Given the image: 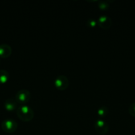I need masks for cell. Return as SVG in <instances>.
<instances>
[{
    "instance_id": "6da1fadb",
    "label": "cell",
    "mask_w": 135,
    "mask_h": 135,
    "mask_svg": "<svg viewBox=\"0 0 135 135\" xmlns=\"http://www.w3.org/2000/svg\"><path fill=\"white\" fill-rule=\"evenodd\" d=\"M17 115L21 121L29 122L34 117V111L30 106L24 104L17 108Z\"/></svg>"
},
{
    "instance_id": "7a4b0ae2",
    "label": "cell",
    "mask_w": 135,
    "mask_h": 135,
    "mask_svg": "<svg viewBox=\"0 0 135 135\" xmlns=\"http://www.w3.org/2000/svg\"><path fill=\"white\" fill-rule=\"evenodd\" d=\"M18 127L17 121L11 119H7L1 123V129L4 132L7 133H12L16 131Z\"/></svg>"
},
{
    "instance_id": "3957f363",
    "label": "cell",
    "mask_w": 135,
    "mask_h": 135,
    "mask_svg": "<svg viewBox=\"0 0 135 135\" xmlns=\"http://www.w3.org/2000/svg\"><path fill=\"white\" fill-rule=\"evenodd\" d=\"M30 98H31V94L28 90L21 89L17 92L15 99L18 104L24 105V104H26L30 100Z\"/></svg>"
},
{
    "instance_id": "277c9868",
    "label": "cell",
    "mask_w": 135,
    "mask_h": 135,
    "mask_svg": "<svg viewBox=\"0 0 135 135\" xmlns=\"http://www.w3.org/2000/svg\"><path fill=\"white\" fill-rule=\"evenodd\" d=\"M54 85L57 89L60 90H64L69 86L68 79L64 75H59L54 80Z\"/></svg>"
},
{
    "instance_id": "5b68a950",
    "label": "cell",
    "mask_w": 135,
    "mask_h": 135,
    "mask_svg": "<svg viewBox=\"0 0 135 135\" xmlns=\"http://www.w3.org/2000/svg\"><path fill=\"white\" fill-rule=\"evenodd\" d=\"M94 129L99 134H106L109 131V125L102 119H97L94 123Z\"/></svg>"
},
{
    "instance_id": "8992f818",
    "label": "cell",
    "mask_w": 135,
    "mask_h": 135,
    "mask_svg": "<svg viewBox=\"0 0 135 135\" xmlns=\"http://www.w3.org/2000/svg\"><path fill=\"white\" fill-rule=\"evenodd\" d=\"M97 23L99 27L103 29H108L112 25L111 18L107 15H101L98 18Z\"/></svg>"
},
{
    "instance_id": "52a82bcc",
    "label": "cell",
    "mask_w": 135,
    "mask_h": 135,
    "mask_svg": "<svg viewBox=\"0 0 135 135\" xmlns=\"http://www.w3.org/2000/svg\"><path fill=\"white\" fill-rule=\"evenodd\" d=\"M18 103L15 98H8L4 102V108L8 112H13L17 110Z\"/></svg>"
},
{
    "instance_id": "ba28073f",
    "label": "cell",
    "mask_w": 135,
    "mask_h": 135,
    "mask_svg": "<svg viewBox=\"0 0 135 135\" xmlns=\"http://www.w3.org/2000/svg\"><path fill=\"white\" fill-rule=\"evenodd\" d=\"M12 48L9 45L6 44H0V58H7L11 55Z\"/></svg>"
},
{
    "instance_id": "9c48e42d",
    "label": "cell",
    "mask_w": 135,
    "mask_h": 135,
    "mask_svg": "<svg viewBox=\"0 0 135 135\" xmlns=\"http://www.w3.org/2000/svg\"><path fill=\"white\" fill-rule=\"evenodd\" d=\"M9 78V73L5 69H0V84H5Z\"/></svg>"
},
{
    "instance_id": "30bf717a",
    "label": "cell",
    "mask_w": 135,
    "mask_h": 135,
    "mask_svg": "<svg viewBox=\"0 0 135 135\" xmlns=\"http://www.w3.org/2000/svg\"><path fill=\"white\" fill-rule=\"evenodd\" d=\"M107 113H108V108H107V107L105 106V105L100 107V108L98 109L97 114L99 115L100 117H105L107 115Z\"/></svg>"
},
{
    "instance_id": "8fae6325",
    "label": "cell",
    "mask_w": 135,
    "mask_h": 135,
    "mask_svg": "<svg viewBox=\"0 0 135 135\" xmlns=\"http://www.w3.org/2000/svg\"><path fill=\"white\" fill-rule=\"evenodd\" d=\"M109 1H99V7L101 9H106L109 6Z\"/></svg>"
},
{
    "instance_id": "7c38bea8",
    "label": "cell",
    "mask_w": 135,
    "mask_h": 135,
    "mask_svg": "<svg viewBox=\"0 0 135 135\" xmlns=\"http://www.w3.org/2000/svg\"><path fill=\"white\" fill-rule=\"evenodd\" d=\"M128 112L131 115L135 117V102L132 103L130 105L129 108H128Z\"/></svg>"
},
{
    "instance_id": "4fadbf2b",
    "label": "cell",
    "mask_w": 135,
    "mask_h": 135,
    "mask_svg": "<svg viewBox=\"0 0 135 135\" xmlns=\"http://www.w3.org/2000/svg\"><path fill=\"white\" fill-rule=\"evenodd\" d=\"M97 24V21H95L93 18H90L87 21V25H89V26H91V27H94Z\"/></svg>"
}]
</instances>
